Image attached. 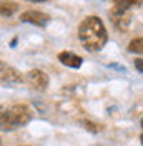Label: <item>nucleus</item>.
<instances>
[{
  "label": "nucleus",
  "instance_id": "f257e3e1",
  "mask_svg": "<svg viewBox=\"0 0 143 146\" xmlns=\"http://www.w3.org/2000/svg\"><path fill=\"white\" fill-rule=\"evenodd\" d=\"M78 38L82 45L88 52H100L107 45L108 33L100 17H87L78 27Z\"/></svg>",
  "mask_w": 143,
  "mask_h": 146
},
{
  "label": "nucleus",
  "instance_id": "f03ea898",
  "mask_svg": "<svg viewBox=\"0 0 143 146\" xmlns=\"http://www.w3.org/2000/svg\"><path fill=\"white\" fill-rule=\"evenodd\" d=\"M32 119V111L27 105H0V129L13 131Z\"/></svg>",
  "mask_w": 143,
  "mask_h": 146
},
{
  "label": "nucleus",
  "instance_id": "7ed1b4c3",
  "mask_svg": "<svg viewBox=\"0 0 143 146\" xmlns=\"http://www.w3.org/2000/svg\"><path fill=\"white\" fill-rule=\"evenodd\" d=\"M110 18H112L113 25L118 30H122V32H125L126 28L130 27V23H132V13L128 10L118 9V7H113V10L110 12Z\"/></svg>",
  "mask_w": 143,
  "mask_h": 146
},
{
  "label": "nucleus",
  "instance_id": "20e7f679",
  "mask_svg": "<svg viewBox=\"0 0 143 146\" xmlns=\"http://www.w3.org/2000/svg\"><path fill=\"white\" fill-rule=\"evenodd\" d=\"M25 80L28 82V85L32 86V88H35V90H45L47 86H48V76H47V73H43L42 70H30L27 72L25 75Z\"/></svg>",
  "mask_w": 143,
  "mask_h": 146
},
{
  "label": "nucleus",
  "instance_id": "39448f33",
  "mask_svg": "<svg viewBox=\"0 0 143 146\" xmlns=\"http://www.w3.org/2000/svg\"><path fill=\"white\" fill-rule=\"evenodd\" d=\"M20 20L25 22V23H32V25H37V27H45L50 20V15H47L40 10H27L20 15Z\"/></svg>",
  "mask_w": 143,
  "mask_h": 146
},
{
  "label": "nucleus",
  "instance_id": "423d86ee",
  "mask_svg": "<svg viewBox=\"0 0 143 146\" xmlns=\"http://www.w3.org/2000/svg\"><path fill=\"white\" fill-rule=\"evenodd\" d=\"M22 80H23L22 75L15 68H12V66H7L5 65V68L0 72V83H3V85H17Z\"/></svg>",
  "mask_w": 143,
  "mask_h": 146
},
{
  "label": "nucleus",
  "instance_id": "0eeeda50",
  "mask_svg": "<svg viewBox=\"0 0 143 146\" xmlns=\"http://www.w3.org/2000/svg\"><path fill=\"white\" fill-rule=\"evenodd\" d=\"M58 62L63 63L65 66H70V68H80L83 58L77 53H72V52H60L58 53Z\"/></svg>",
  "mask_w": 143,
  "mask_h": 146
},
{
  "label": "nucleus",
  "instance_id": "6e6552de",
  "mask_svg": "<svg viewBox=\"0 0 143 146\" xmlns=\"http://www.w3.org/2000/svg\"><path fill=\"white\" fill-rule=\"evenodd\" d=\"M18 10L17 2H2L0 3V15L2 17H10Z\"/></svg>",
  "mask_w": 143,
  "mask_h": 146
},
{
  "label": "nucleus",
  "instance_id": "1a4fd4ad",
  "mask_svg": "<svg viewBox=\"0 0 143 146\" xmlns=\"http://www.w3.org/2000/svg\"><path fill=\"white\" fill-rule=\"evenodd\" d=\"M142 0H115V7H118V9H125L128 10L130 7H142Z\"/></svg>",
  "mask_w": 143,
  "mask_h": 146
},
{
  "label": "nucleus",
  "instance_id": "9d476101",
  "mask_svg": "<svg viewBox=\"0 0 143 146\" xmlns=\"http://www.w3.org/2000/svg\"><path fill=\"white\" fill-rule=\"evenodd\" d=\"M128 52L143 55V38H133L128 45Z\"/></svg>",
  "mask_w": 143,
  "mask_h": 146
},
{
  "label": "nucleus",
  "instance_id": "9b49d317",
  "mask_svg": "<svg viewBox=\"0 0 143 146\" xmlns=\"http://www.w3.org/2000/svg\"><path fill=\"white\" fill-rule=\"evenodd\" d=\"M83 125H85V128H87V129L93 131V133H98L100 129H102V126H100V125H97V123H93V121H85Z\"/></svg>",
  "mask_w": 143,
  "mask_h": 146
},
{
  "label": "nucleus",
  "instance_id": "f8f14e48",
  "mask_svg": "<svg viewBox=\"0 0 143 146\" xmlns=\"http://www.w3.org/2000/svg\"><path fill=\"white\" fill-rule=\"evenodd\" d=\"M135 68L140 73H143V58H136L135 60Z\"/></svg>",
  "mask_w": 143,
  "mask_h": 146
},
{
  "label": "nucleus",
  "instance_id": "ddd939ff",
  "mask_svg": "<svg viewBox=\"0 0 143 146\" xmlns=\"http://www.w3.org/2000/svg\"><path fill=\"white\" fill-rule=\"evenodd\" d=\"M3 68H5V65H3V63H2V62H0V72H2Z\"/></svg>",
  "mask_w": 143,
  "mask_h": 146
},
{
  "label": "nucleus",
  "instance_id": "4468645a",
  "mask_svg": "<svg viewBox=\"0 0 143 146\" xmlns=\"http://www.w3.org/2000/svg\"><path fill=\"white\" fill-rule=\"evenodd\" d=\"M140 143H142V146H143V135H140Z\"/></svg>",
  "mask_w": 143,
  "mask_h": 146
},
{
  "label": "nucleus",
  "instance_id": "2eb2a0df",
  "mask_svg": "<svg viewBox=\"0 0 143 146\" xmlns=\"http://www.w3.org/2000/svg\"><path fill=\"white\" fill-rule=\"evenodd\" d=\"M142 128H143V118H142Z\"/></svg>",
  "mask_w": 143,
  "mask_h": 146
},
{
  "label": "nucleus",
  "instance_id": "dca6fc26",
  "mask_svg": "<svg viewBox=\"0 0 143 146\" xmlns=\"http://www.w3.org/2000/svg\"><path fill=\"white\" fill-rule=\"evenodd\" d=\"M0 145H2V139H0Z\"/></svg>",
  "mask_w": 143,
  "mask_h": 146
}]
</instances>
